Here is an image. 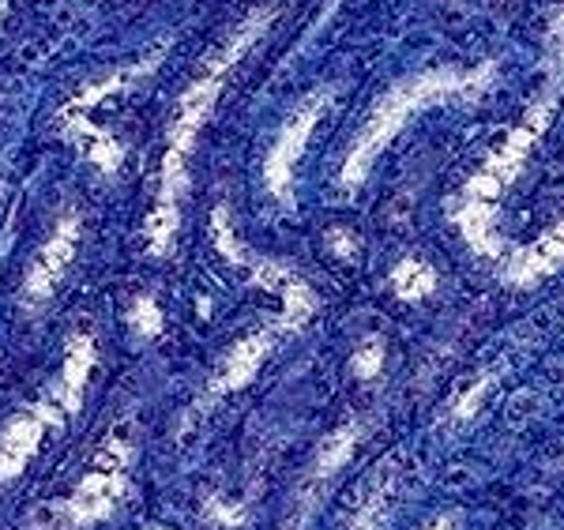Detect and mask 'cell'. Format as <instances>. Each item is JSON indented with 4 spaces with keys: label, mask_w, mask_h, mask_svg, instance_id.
Segmentation results:
<instances>
[{
    "label": "cell",
    "mask_w": 564,
    "mask_h": 530,
    "mask_svg": "<svg viewBox=\"0 0 564 530\" xmlns=\"http://www.w3.org/2000/svg\"><path fill=\"white\" fill-rule=\"evenodd\" d=\"M263 23L268 15H252L249 23L234 34L223 50L207 61V68L196 76V84L185 90L177 106V117H174V128H170V148H166V159H162V188H159V204H154V215L148 223V234H151V245L154 249H166L170 237H174V226H177V192L185 185V162H188V151H193L199 128H204L207 113H212L218 90H223V79L226 72L234 68V61L249 50L252 42L260 39Z\"/></svg>",
    "instance_id": "1"
},
{
    "label": "cell",
    "mask_w": 564,
    "mask_h": 530,
    "mask_svg": "<svg viewBox=\"0 0 564 530\" xmlns=\"http://www.w3.org/2000/svg\"><path fill=\"white\" fill-rule=\"evenodd\" d=\"M486 84V76L475 72V76H456V72H433V76H417V79H406V84L391 87V95H384L377 102V109L369 113V121L361 125L358 140L347 154V166H343V185H358L361 177L369 173L372 159L384 151V143L391 136L399 132L417 109L433 106V102H444L452 95H467Z\"/></svg>",
    "instance_id": "2"
},
{
    "label": "cell",
    "mask_w": 564,
    "mask_h": 530,
    "mask_svg": "<svg viewBox=\"0 0 564 530\" xmlns=\"http://www.w3.org/2000/svg\"><path fill=\"white\" fill-rule=\"evenodd\" d=\"M545 121H550V102L545 106H534L531 117L516 128L512 136L505 140V148H500L494 159L481 166V173L467 185V199H463V212H459V226L467 230L470 241L478 245V249L494 252L497 241L489 237V215H494L497 199L505 196V188L512 185V177L520 173L527 151H531V143L542 136Z\"/></svg>",
    "instance_id": "3"
},
{
    "label": "cell",
    "mask_w": 564,
    "mask_h": 530,
    "mask_svg": "<svg viewBox=\"0 0 564 530\" xmlns=\"http://www.w3.org/2000/svg\"><path fill=\"white\" fill-rule=\"evenodd\" d=\"M324 106H327V95H313L308 102H302V106L294 109V113H290V121L282 125L279 140L271 143V154H268V188L275 192L279 199H290L294 166H297V159H302L313 125L321 121Z\"/></svg>",
    "instance_id": "4"
},
{
    "label": "cell",
    "mask_w": 564,
    "mask_h": 530,
    "mask_svg": "<svg viewBox=\"0 0 564 530\" xmlns=\"http://www.w3.org/2000/svg\"><path fill=\"white\" fill-rule=\"evenodd\" d=\"M76 241H79V223L76 218H65V223L57 226V234L50 237V245L39 252V260L31 263V271H26L23 301L31 309H39L53 298V286H57L61 275L68 271L72 256H76Z\"/></svg>",
    "instance_id": "5"
},
{
    "label": "cell",
    "mask_w": 564,
    "mask_h": 530,
    "mask_svg": "<svg viewBox=\"0 0 564 530\" xmlns=\"http://www.w3.org/2000/svg\"><path fill=\"white\" fill-rule=\"evenodd\" d=\"M124 486V463H121V452L113 455H102V463H98L95 470L87 474L84 482H79L76 497H72V519L76 523H95V519H102L109 508H113L117 493Z\"/></svg>",
    "instance_id": "6"
},
{
    "label": "cell",
    "mask_w": 564,
    "mask_h": 530,
    "mask_svg": "<svg viewBox=\"0 0 564 530\" xmlns=\"http://www.w3.org/2000/svg\"><path fill=\"white\" fill-rule=\"evenodd\" d=\"M45 422H50V410H34V414H20L4 425V433H0V478H12L26 467V459L42 441Z\"/></svg>",
    "instance_id": "7"
},
{
    "label": "cell",
    "mask_w": 564,
    "mask_h": 530,
    "mask_svg": "<svg viewBox=\"0 0 564 530\" xmlns=\"http://www.w3.org/2000/svg\"><path fill=\"white\" fill-rule=\"evenodd\" d=\"M564 260V223L553 226L550 234L539 237L534 245H527V249L520 256H512V263H508V282H520V286H527V282L550 275V271H557Z\"/></svg>",
    "instance_id": "8"
},
{
    "label": "cell",
    "mask_w": 564,
    "mask_h": 530,
    "mask_svg": "<svg viewBox=\"0 0 564 530\" xmlns=\"http://www.w3.org/2000/svg\"><path fill=\"white\" fill-rule=\"evenodd\" d=\"M268 346H271V335H257V339L241 343L238 350L230 354V361H226V372H223V383L218 388H238L257 372V365L268 358Z\"/></svg>",
    "instance_id": "9"
},
{
    "label": "cell",
    "mask_w": 564,
    "mask_h": 530,
    "mask_svg": "<svg viewBox=\"0 0 564 530\" xmlns=\"http://www.w3.org/2000/svg\"><path fill=\"white\" fill-rule=\"evenodd\" d=\"M391 282H395V290L403 298H422L433 290V271L422 260H403L395 268V275H391Z\"/></svg>",
    "instance_id": "10"
},
{
    "label": "cell",
    "mask_w": 564,
    "mask_h": 530,
    "mask_svg": "<svg viewBox=\"0 0 564 530\" xmlns=\"http://www.w3.org/2000/svg\"><path fill=\"white\" fill-rule=\"evenodd\" d=\"M380 358H384V350H380V343H369L366 350L354 358V369L361 372V377H372V372L380 369Z\"/></svg>",
    "instance_id": "11"
},
{
    "label": "cell",
    "mask_w": 564,
    "mask_h": 530,
    "mask_svg": "<svg viewBox=\"0 0 564 530\" xmlns=\"http://www.w3.org/2000/svg\"><path fill=\"white\" fill-rule=\"evenodd\" d=\"M553 61L564 72V8L557 12V20H553Z\"/></svg>",
    "instance_id": "12"
},
{
    "label": "cell",
    "mask_w": 564,
    "mask_h": 530,
    "mask_svg": "<svg viewBox=\"0 0 564 530\" xmlns=\"http://www.w3.org/2000/svg\"><path fill=\"white\" fill-rule=\"evenodd\" d=\"M332 245H335V249H339L343 256H350V252H354V241H350L347 234H332Z\"/></svg>",
    "instance_id": "13"
},
{
    "label": "cell",
    "mask_w": 564,
    "mask_h": 530,
    "mask_svg": "<svg viewBox=\"0 0 564 530\" xmlns=\"http://www.w3.org/2000/svg\"><path fill=\"white\" fill-rule=\"evenodd\" d=\"M433 530H452V523H448V519H441V523H436Z\"/></svg>",
    "instance_id": "14"
},
{
    "label": "cell",
    "mask_w": 564,
    "mask_h": 530,
    "mask_svg": "<svg viewBox=\"0 0 564 530\" xmlns=\"http://www.w3.org/2000/svg\"><path fill=\"white\" fill-rule=\"evenodd\" d=\"M0 12H4V0H0Z\"/></svg>",
    "instance_id": "15"
}]
</instances>
